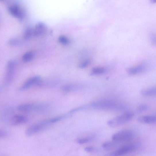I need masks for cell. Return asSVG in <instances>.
<instances>
[{
	"label": "cell",
	"instance_id": "277c9868",
	"mask_svg": "<svg viewBox=\"0 0 156 156\" xmlns=\"http://www.w3.org/2000/svg\"><path fill=\"white\" fill-rule=\"evenodd\" d=\"M46 108V105H36L31 103L23 104L20 105L18 107V110L20 111L28 112L33 111H39L44 109Z\"/></svg>",
	"mask_w": 156,
	"mask_h": 156
},
{
	"label": "cell",
	"instance_id": "8fae6325",
	"mask_svg": "<svg viewBox=\"0 0 156 156\" xmlns=\"http://www.w3.org/2000/svg\"><path fill=\"white\" fill-rule=\"evenodd\" d=\"M138 121L140 123L146 124H153L155 123L156 118L155 115H144L139 117Z\"/></svg>",
	"mask_w": 156,
	"mask_h": 156
},
{
	"label": "cell",
	"instance_id": "6da1fadb",
	"mask_svg": "<svg viewBox=\"0 0 156 156\" xmlns=\"http://www.w3.org/2000/svg\"><path fill=\"white\" fill-rule=\"evenodd\" d=\"M87 109L93 108L99 109L115 110L123 109L124 106L116 103L110 101H95L86 105Z\"/></svg>",
	"mask_w": 156,
	"mask_h": 156
},
{
	"label": "cell",
	"instance_id": "2e32d148",
	"mask_svg": "<svg viewBox=\"0 0 156 156\" xmlns=\"http://www.w3.org/2000/svg\"><path fill=\"white\" fill-rule=\"evenodd\" d=\"M80 87L81 86L80 84H69L64 85L62 89L64 92H68L79 89Z\"/></svg>",
	"mask_w": 156,
	"mask_h": 156
},
{
	"label": "cell",
	"instance_id": "484cf974",
	"mask_svg": "<svg viewBox=\"0 0 156 156\" xmlns=\"http://www.w3.org/2000/svg\"><path fill=\"white\" fill-rule=\"evenodd\" d=\"M8 43L10 46H16L19 44V41L17 38H13L10 39Z\"/></svg>",
	"mask_w": 156,
	"mask_h": 156
},
{
	"label": "cell",
	"instance_id": "7a4b0ae2",
	"mask_svg": "<svg viewBox=\"0 0 156 156\" xmlns=\"http://www.w3.org/2000/svg\"><path fill=\"white\" fill-rule=\"evenodd\" d=\"M134 114L132 112L125 113L108 121L107 124L109 127L116 128L127 123L131 120Z\"/></svg>",
	"mask_w": 156,
	"mask_h": 156
},
{
	"label": "cell",
	"instance_id": "8992f818",
	"mask_svg": "<svg viewBox=\"0 0 156 156\" xmlns=\"http://www.w3.org/2000/svg\"><path fill=\"white\" fill-rule=\"evenodd\" d=\"M16 66V61L13 59L10 60L7 64L5 80L8 83L11 82L14 78Z\"/></svg>",
	"mask_w": 156,
	"mask_h": 156
},
{
	"label": "cell",
	"instance_id": "7402d4cb",
	"mask_svg": "<svg viewBox=\"0 0 156 156\" xmlns=\"http://www.w3.org/2000/svg\"><path fill=\"white\" fill-rule=\"evenodd\" d=\"M84 150L87 152L90 153H97L100 150L98 148L94 147H87L84 148Z\"/></svg>",
	"mask_w": 156,
	"mask_h": 156
},
{
	"label": "cell",
	"instance_id": "ba28073f",
	"mask_svg": "<svg viewBox=\"0 0 156 156\" xmlns=\"http://www.w3.org/2000/svg\"><path fill=\"white\" fill-rule=\"evenodd\" d=\"M8 11L13 17L19 19L24 18L25 12L24 9L19 5L13 4L8 7Z\"/></svg>",
	"mask_w": 156,
	"mask_h": 156
},
{
	"label": "cell",
	"instance_id": "5b68a950",
	"mask_svg": "<svg viewBox=\"0 0 156 156\" xmlns=\"http://www.w3.org/2000/svg\"><path fill=\"white\" fill-rule=\"evenodd\" d=\"M136 148V147L134 145H125L113 152L107 154L105 156H121L132 153Z\"/></svg>",
	"mask_w": 156,
	"mask_h": 156
},
{
	"label": "cell",
	"instance_id": "9a60e30c",
	"mask_svg": "<svg viewBox=\"0 0 156 156\" xmlns=\"http://www.w3.org/2000/svg\"><path fill=\"white\" fill-rule=\"evenodd\" d=\"M120 143L113 140V141L103 142L102 145V148L105 150H110L117 147Z\"/></svg>",
	"mask_w": 156,
	"mask_h": 156
},
{
	"label": "cell",
	"instance_id": "4316f807",
	"mask_svg": "<svg viewBox=\"0 0 156 156\" xmlns=\"http://www.w3.org/2000/svg\"><path fill=\"white\" fill-rule=\"evenodd\" d=\"M7 133L5 132L0 130V138L5 137L7 136Z\"/></svg>",
	"mask_w": 156,
	"mask_h": 156
},
{
	"label": "cell",
	"instance_id": "44dd1931",
	"mask_svg": "<svg viewBox=\"0 0 156 156\" xmlns=\"http://www.w3.org/2000/svg\"><path fill=\"white\" fill-rule=\"evenodd\" d=\"M93 139V138L91 137L80 138H78L76 140V142L78 144H84L91 141Z\"/></svg>",
	"mask_w": 156,
	"mask_h": 156
},
{
	"label": "cell",
	"instance_id": "5bb4252c",
	"mask_svg": "<svg viewBox=\"0 0 156 156\" xmlns=\"http://www.w3.org/2000/svg\"><path fill=\"white\" fill-rule=\"evenodd\" d=\"M144 66L142 65H139L138 66L129 68L127 69V73L130 75H134L142 72L144 69Z\"/></svg>",
	"mask_w": 156,
	"mask_h": 156
},
{
	"label": "cell",
	"instance_id": "ffe728a7",
	"mask_svg": "<svg viewBox=\"0 0 156 156\" xmlns=\"http://www.w3.org/2000/svg\"><path fill=\"white\" fill-rule=\"evenodd\" d=\"M33 34V30L30 27L27 28L25 30L24 35V39L28 40L31 38Z\"/></svg>",
	"mask_w": 156,
	"mask_h": 156
},
{
	"label": "cell",
	"instance_id": "d4e9b609",
	"mask_svg": "<svg viewBox=\"0 0 156 156\" xmlns=\"http://www.w3.org/2000/svg\"><path fill=\"white\" fill-rule=\"evenodd\" d=\"M90 63V60L89 59L85 60L80 64L79 67L82 69L86 68L88 66Z\"/></svg>",
	"mask_w": 156,
	"mask_h": 156
},
{
	"label": "cell",
	"instance_id": "603a6c76",
	"mask_svg": "<svg viewBox=\"0 0 156 156\" xmlns=\"http://www.w3.org/2000/svg\"><path fill=\"white\" fill-rule=\"evenodd\" d=\"M59 43L64 45H67L69 43V40L68 38L64 36H60L58 38Z\"/></svg>",
	"mask_w": 156,
	"mask_h": 156
},
{
	"label": "cell",
	"instance_id": "ac0fdd59",
	"mask_svg": "<svg viewBox=\"0 0 156 156\" xmlns=\"http://www.w3.org/2000/svg\"><path fill=\"white\" fill-rule=\"evenodd\" d=\"M107 71V69L103 67H95L93 68L91 72L93 75H98L104 73Z\"/></svg>",
	"mask_w": 156,
	"mask_h": 156
},
{
	"label": "cell",
	"instance_id": "d6986e66",
	"mask_svg": "<svg viewBox=\"0 0 156 156\" xmlns=\"http://www.w3.org/2000/svg\"><path fill=\"white\" fill-rule=\"evenodd\" d=\"M69 115L70 114L60 115L48 120V121L49 124L56 123L69 116Z\"/></svg>",
	"mask_w": 156,
	"mask_h": 156
},
{
	"label": "cell",
	"instance_id": "4fadbf2b",
	"mask_svg": "<svg viewBox=\"0 0 156 156\" xmlns=\"http://www.w3.org/2000/svg\"><path fill=\"white\" fill-rule=\"evenodd\" d=\"M156 94L155 87H152L144 89L141 90L140 94L145 97H151L155 96Z\"/></svg>",
	"mask_w": 156,
	"mask_h": 156
},
{
	"label": "cell",
	"instance_id": "30bf717a",
	"mask_svg": "<svg viewBox=\"0 0 156 156\" xmlns=\"http://www.w3.org/2000/svg\"><path fill=\"white\" fill-rule=\"evenodd\" d=\"M47 27L44 23L39 22L38 23L33 30V34L35 36H41L46 31Z\"/></svg>",
	"mask_w": 156,
	"mask_h": 156
},
{
	"label": "cell",
	"instance_id": "9c48e42d",
	"mask_svg": "<svg viewBox=\"0 0 156 156\" xmlns=\"http://www.w3.org/2000/svg\"><path fill=\"white\" fill-rule=\"evenodd\" d=\"M41 77L39 76H35L32 77L27 80L20 88L21 90H26L31 87L34 85H37L41 80Z\"/></svg>",
	"mask_w": 156,
	"mask_h": 156
},
{
	"label": "cell",
	"instance_id": "e0dca14e",
	"mask_svg": "<svg viewBox=\"0 0 156 156\" xmlns=\"http://www.w3.org/2000/svg\"><path fill=\"white\" fill-rule=\"evenodd\" d=\"M34 56V53L32 51H28L25 53L22 57L23 62L27 63L31 61Z\"/></svg>",
	"mask_w": 156,
	"mask_h": 156
},
{
	"label": "cell",
	"instance_id": "cb8c5ba5",
	"mask_svg": "<svg viewBox=\"0 0 156 156\" xmlns=\"http://www.w3.org/2000/svg\"><path fill=\"white\" fill-rule=\"evenodd\" d=\"M148 109V107L146 105L142 104L139 105L137 109V112L138 113H142L146 111Z\"/></svg>",
	"mask_w": 156,
	"mask_h": 156
},
{
	"label": "cell",
	"instance_id": "7c38bea8",
	"mask_svg": "<svg viewBox=\"0 0 156 156\" xmlns=\"http://www.w3.org/2000/svg\"><path fill=\"white\" fill-rule=\"evenodd\" d=\"M27 120V118L23 115H16L12 118L10 122L12 125H17L26 123Z\"/></svg>",
	"mask_w": 156,
	"mask_h": 156
},
{
	"label": "cell",
	"instance_id": "3957f363",
	"mask_svg": "<svg viewBox=\"0 0 156 156\" xmlns=\"http://www.w3.org/2000/svg\"><path fill=\"white\" fill-rule=\"evenodd\" d=\"M134 135V133L132 130H123L114 134L112 137V139L115 141L121 143L132 139Z\"/></svg>",
	"mask_w": 156,
	"mask_h": 156
},
{
	"label": "cell",
	"instance_id": "52a82bcc",
	"mask_svg": "<svg viewBox=\"0 0 156 156\" xmlns=\"http://www.w3.org/2000/svg\"><path fill=\"white\" fill-rule=\"evenodd\" d=\"M49 124L48 120H45L40 123L31 126L26 130V134L28 136H32L38 132Z\"/></svg>",
	"mask_w": 156,
	"mask_h": 156
}]
</instances>
